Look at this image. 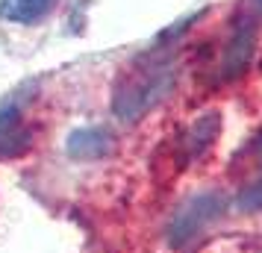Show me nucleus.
I'll return each instance as SVG.
<instances>
[{
    "label": "nucleus",
    "mask_w": 262,
    "mask_h": 253,
    "mask_svg": "<svg viewBox=\"0 0 262 253\" xmlns=\"http://www.w3.org/2000/svg\"><path fill=\"white\" fill-rule=\"evenodd\" d=\"M174 85H177V71L165 62L142 65L136 71L121 74V80L112 88V115L124 124H136L159 100H165Z\"/></svg>",
    "instance_id": "obj_1"
},
{
    "label": "nucleus",
    "mask_w": 262,
    "mask_h": 253,
    "mask_svg": "<svg viewBox=\"0 0 262 253\" xmlns=\"http://www.w3.org/2000/svg\"><path fill=\"white\" fill-rule=\"evenodd\" d=\"M230 209V197L221 189H206V192L189 194L183 203L171 212L165 224V241L174 250H186L189 244L201 239L206 229L218 224Z\"/></svg>",
    "instance_id": "obj_2"
},
{
    "label": "nucleus",
    "mask_w": 262,
    "mask_h": 253,
    "mask_svg": "<svg viewBox=\"0 0 262 253\" xmlns=\"http://www.w3.org/2000/svg\"><path fill=\"white\" fill-rule=\"evenodd\" d=\"M27 97L21 100L18 95H9L0 100V162H9L30 153L36 142L33 127L24 121Z\"/></svg>",
    "instance_id": "obj_3"
},
{
    "label": "nucleus",
    "mask_w": 262,
    "mask_h": 253,
    "mask_svg": "<svg viewBox=\"0 0 262 253\" xmlns=\"http://www.w3.org/2000/svg\"><path fill=\"white\" fill-rule=\"evenodd\" d=\"M218 133H221V115L218 112H203L201 118L191 121L174 145V156H177L180 168H189L198 159L206 156L209 147L215 145Z\"/></svg>",
    "instance_id": "obj_4"
},
{
    "label": "nucleus",
    "mask_w": 262,
    "mask_h": 253,
    "mask_svg": "<svg viewBox=\"0 0 262 253\" xmlns=\"http://www.w3.org/2000/svg\"><path fill=\"white\" fill-rule=\"evenodd\" d=\"M253 50H256V24H253L250 15H245V18L236 24V30H233V36H230V41H227L224 53H221L218 77H221L224 83L238 80L242 74L248 71L250 59H253Z\"/></svg>",
    "instance_id": "obj_5"
},
{
    "label": "nucleus",
    "mask_w": 262,
    "mask_h": 253,
    "mask_svg": "<svg viewBox=\"0 0 262 253\" xmlns=\"http://www.w3.org/2000/svg\"><path fill=\"white\" fill-rule=\"evenodd\" d=\"M115 150V135L109 127H80L65 139V153L74 162H97Z\"/></svg>",
    "instance_id": "obj_6"
},
{
    "label": "nucleus",
    "mask_w": 262,
    "mask_h": 253,
    "mask_svg": "<svg viewBox=\"0 0 262 253\" xmlns=\"http://www.w3.org/2000/svg\"><path fill=\"white\" fill-rule=\"evenodd\" d=\"M56 0H0V18L15 27H36L45 21Z\"/></svg>",
    "instance_id": "obj_7"
},
{
    "label": "nucleus",
    "mask_w": 262,
    "mask_h": 253,
    "mask_svg": "<svg viewBox=\"0 0 262 253\" xmlns=\"http://www.w3.org/2000/svg\"><path fill=\"white\" fill-rule=\"evenodd\" d=\"M236 206H238V212H245V215H256V212H262V174L250 182V186H245V189L238 192Z\"/></svg>",
    "instance_id": "obj_8"
},
{
    "label": "nucleus",
    "mask_w": 262,
    "mask_h": 253,
    "mask_svg": "<svg viewBox=\"0 0 262 253\" xmlns=\"http://www.w3.org/2000/svg\"><path fill=\"white\" fill-rule=\"evenodd\" d=\"M250 156L262 159V130L256 135H253V142H250Z\"/></svg>",
    "instance_id": "obj_9"
},
{
    "label": "nucleus",
    "mask_w": 262,
    "mask_h": 253,
    "mask_svg": "<svg viewBox=\"0 0 262 253\" xmlns=\"http://www.w3.org/2000/svg\"><path fill=\"white\" fill-rule=\"evenodd\" d=\"M256 3H259V9H262V0H256Z\"/></svg>",
    "instance_id": "obj_10"
}]
</instances>
